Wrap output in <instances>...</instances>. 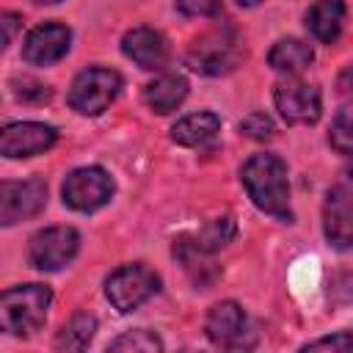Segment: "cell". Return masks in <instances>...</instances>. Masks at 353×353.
Here are the masks:
<instances>
[{
  "mask_svg": "<svg viewBox=\"0 0 353 353\" xmlns=\"http://www.w3.org/2000/svg\"><path fill=\"white\" fill-rule=\"evenodd\" d=\"M121 52L143 72H163L171 61V47H168V39L149 28V25H138V28H130L124 36H121Z\"/></svg>",
  "mask_w": 353,
  "mask_h": 353,
  "instance_id": "obj_11",
  "label": "cell"
},
{
  "mask_svg": "<svg viewBox=\"0 0 353 353\" xmlns=\"http://www.w3.org/2000/svg\"><path fill=\"white\" fill-rule=\"evenodd\" d=\"M312 61H314L312 44H306L303 39H295V36L279 39V41L270 47V52H268L270 69H276V72H281V74H298V72H303Z\"/></svg>",
  "mask_w": 353,
  "mask_h": 353,
  "instance_id": "obj_18",
  "label": "cell"
},
{
  "mask_svg": "<svg viewBox=\"0 0 353 353\" xmlns=\"http://www.w3.org/2000/svg\"><path fill=\"white\" fill-rule=\"evenodd\" d=\"M204 334L210 342L221 345V347H248L251 339H245L251 331H248V320H245V312L237 301H221L215 303L210 312H207V320H204Z\"/></svg>",
  "mask_w": 353,
  "mask_h": 353,
  "instance_id": "obj_13",
  "label": "cell"
},
{
  "mask_svg": "<svg viewBox=\"0 0 353 353\" xmlns=\"http://www.w3.org/2000/svg\"><path fill=\"white\" fill-rule=\"evenodd\" d=\"M97 334V317L91 312H77L55 336V350H85Z\"/></svg>",
  "mask_w": 353,
  "mask_h": 353,
  "instance_id": "obj_19",
  "label": "cell"
},
{
  "mask_svg": "<svg viewBox=\"0 0 353 353\" xmlns=\"http://www.w3.org/2000/svg\"><path fill=\"white\" fill-rule=\"evenodd\" d=\"M240 182L251 199V204L281 221V223H292V207H290V179H287V165L281 157L270 154V152H259L251 154L243 168H240Z\"/></svg>",
  "mask_w": 353,
  "mask_h": 353,
  "instance_id": "obj_1",
  "label": "cell"
},
{
  "mask_svg": "<svg viewBox=\"0 0 353 353\" xmlns=\"http://www.w3.org/2000/svg\"><path fill=\"white\" fill-rule=\"evenodd\" d=\"M188 91H190L188 80L182 74H176V72H168V74H160L152 83H146L141 97H143V105L152 113L165 116V113H174L188 99Z\"/></svg>",
  "mask_w": 353,
  "mask_h": 353,
  "instance_id": "obj_15",
  "label": "cell"
},
{
  "mask_svg": "<svg viewBox=\"0 0 353 353\" xmlns=\"http://www.w3.org/2000/svg\"><path fill=\"white\" fill-rule=\"evenodd\" d=\"M47 207V185L39 176L19 182H0V223L17 226L36 218Z\"/></svg>",
  "mask_w": 353,
  "mask_h": 353,
  "instance_id": "obj_9",
  "label": "cell"
},
{
  "mask_svg": "<svg viewBox=\"0 0 353 353\" xmlns=\"http://www.w3.org/2000/svg\"><path fill=\"white\" fill-rule=\"evenodd\" d=\"M116 193L113 176L102 165H83L66 174L61 185V199L74 212H97Z\"/></svg>",
  "mask_w": 353,
  "mask_h": 353,
  "instance_id": "obj_6",
  "label": "cell"
},
{
  "mask_svg": "<svg viewBox=\"0 0 353 353\" xmlns=\"http://www.w3.org/2000/svg\"><path fill=\"white\" fill-rule=\"evenodd\" d=\"M243 58V44L234 28L218 25L207 33H201L185 52L188 69L207 74V77H221L229 74Z\"/></svg>",
  "mask_w": 353,
  "mask_h": 353,
  "instance_id": "obj_3",
  "label": "cell"
},
{
  "mask_svg": "<svg viewBox=\"0 0 353 353\" xmlns=\"http://www.w3.org/2000/svg\"><path fill=\"white\" fill-rule=\"evenodd\" d=\"M218 132H221V119L210 110H199V113L182 116L171 127V141L179 146H188V149H199V146H207L210 141H215Z\"/></svg>",
  "mask_w": 353,
  "mask_h": 353,
  "instance_id": "obj_17",
  "label": "cell"
},
{
  "mask_svg": "<svg viewBox=\"0 0 353 353\" xmlns=\"http://www.w3.org/2000/svg\"><path fill=\"white\" fill-rule=\"evenodd\" d=\"M11 85H14V97H17L19 102L41 105V102H50V99H52V88L44 85L41 80H33V77H14Z\"/></svg>",
  "mask_w": 353,
  "mask_h": 353,
  "instance_id": "obj_23",
  "label": "cell"
},
{
  "mask_svg": "<svg viewBox=\"0 0 353 353\" xmlns=\"http://www.w3.org/2000/svg\"><path fill=\"white\" fill-rule=\"evenodd\" d=\"M58 141V130L44 121H11L0 127V154L11 160H25L44 154Z\"/></svg>",
  "mask_w": 353,
  "mask_h": 353,
  "instance_id": "obj_10",
  "label": "cell"
},
{
  "mask_svg": "<svg viewBox=\"0 0 353 353\" xmlns=\"http://www.w3.org/2000/svg\"><path fill=\"white\" fill-rule=\"evenodd\" d=\"M19 28H22V17L19 14H14V11H3L0 14V50H6L14 41Z\"/></svg>",
  "mask_w": 353,
  "mask_h": 353,
  "instance_id": "obj_27",
  "label": "cell"
},
{
  "mask_svg": "<svg viewBox=\"0 0 353 353\" xmlns=\"http://www.w3.org/2000/svg\"><path fill=\"white\" fill-rule=\"evenodd\" d=\"M160 290V276L143 265V262H130L116 268L108 279H105V298L110 301V306L121 314L135 312L141 303H146L154 292Z\"/></svg>",
  "mask_w": 353,
  "mask_h": 353,
  "instance_id": "obj_5",
  "label": "cell"
},
{
  "mask_svg": "<svg viewBox=\"0 0 353 353\" xmlns=\"http://www.w3.org/2000/svg\"><path fill=\"white\" fill-rule=\"evenodd\" d=\"M39 3H61V0H39Z\"/></svg>",
  "mask_w": 353,
  "mask_h": 353,
  "instance_id": "obj_29",
  "label": "cell"
},
{
  "mask_svg": "<svg viewBox=\"0 0 353 353\" xmlns=\"http://www.w3.org/2000/svg\"><path fill=\"white\" fill-rule=\"evenodd\" d=\"M328 143L339 154H345V157L350 154V149H353V124H350V108L347 105H342L339 113L334 116L331 130H328Z\"/></svg>",
  "mask_w": 353,
  "mask_h": 353,
  "instance_id": "obj_22",
  "label": "cell"
},
{
  "mask_svg": "<svg viewBox=\"0 0 353 353\" xmlns=\"http://www.w3.org/2000/svg\"><path fill=\"white\" fill-rule=\"evenodd\" d=\"M240 132H243L245 138H251V141H268V138H273L276 127H273V119H270L268 113L254 110V113H248V116L240 121Z\"/></svg>",
  "mask_w": 353,
  "mask_h": 353,
  "instance_id": "obj_24",
  "label": "cell"
},
{
  "mask_svg": "<svg viewBox=\"0 0 353 353\" xmlns=\"http://www.w3.org/2000/svg\"><path fill=\"white\" fill-rule=\"evenodd\" d=\"M234 234H237L234 218H232V215H218V218L207 221V223L190 237V243H193L199 251H204V254H215V251H221L223 245H229Z\"/></svg>",
  "mask_w": 353,
  "mask_h": 353,
  "instance_id": "obj_20",
  "label": "cell"
},
{
  "mask_svg": "<svg viewBox=\"0 0 353 353\" xmlns=\"http://www.w3.org/2000/svg\"><path fill=\"white\" fill-rule=\"evenodd\" d=\"M347 347H350V334L339 331L334 336H320L314 342H306L301 350H347Z\"/></svg>",
  "mask_w": 353,
  "mask_h": 353,
  "instance_id": "obj_26",
  "label": "cell"
},
{
  "mask_svg": "<svg viewBox=\"0 0 353 353\" xmlns=\"http://www.w3.org/2000/svg\"><path fill=\"white\" fill-rule=\"evenodd\" d=\"M262 0H237V6H243V8H254V6H259Z\"/></svg>",
  "mask_w": 353,
  "mask_h": 353,
  "instance_id": "obj_28",
  "label": "cell"
},
{
  "mask_svg": "<svg viewBox=\"0 0 353 353\" xmlns=\"http://www.w3.org/2000/svg\"><path fill=\"white\" fill-rule=\"evenodd\" d=\"M121 85H124V80L116 69L88 66L74 74L66 99H69V108L77 110L80 116H99L116 102Z\"/></svg>",
  "mask_w": 353,
  "mask_h": 353,
  "instance_id": "obj_4",
  "label": "cell"
},
{
  "mask_svg": "<svg viewBox=\"0 0 353 353\" xmlns=\"http://www.w3.org/2000/svg\"><path fill=\"white\" fill-rule=\"evenodd\" d=\"M345 17H347V6L345 0H314L306 11V28L309 33L323 41V44H334L342 36L345 28Z\"/></svg>",
  "mask_w": 353,
  "mask_h": 353,
  "instance_id": "obj_16",
  "label": "cell"
},
{
  "mask_svg": "<svg viewBox=\"0 0 353 353\" xmlns=\"http://www.w3.org/2000/svg\"><path fill=\"white\" fill-rule=\"evenodd\" d=\"M273 105L287 124H314L323 113V99L317 85L295 74H287L273 85Z\"/></svg>",
  "mask_w": 353,
  "mask_h": 353,
  "instance_id": "obj_8",
  "label": "cell"
},
{
  "mask_svg": "<svg viewBox=\"0 0 353 353\" xmlns=\"http://www.w3.org/2000/svg\"><path fill=\"white\" fill-rule=\"evenodd\" d=\"M350 188L347 182L331 185L323 201V232L331 248L347 251L353 243V210H350Z\"/></svg>",
  "mask_w": 353,
  "mask_h": 353,
  "instance_id": "obj_14",
  "label": "cell"
},
{
  "mask_svg": "<svg viewBox=\"0 0 353 353\" xmlns=\"http://www.w3.org/2000/svg\"><path fill=\"white\" fill-rule=\"evenodd\" d=\"M176 11L185 17H215L221 11V0H176Z\"/></svg>",
  "mask_w": 353,
  "mask_h": 353,
  "instance_id": "obj_25",
  "label": "cell"
},
{
  "mask_svg": "<svg viewBox=\"0 0 353 353\" xmlns=\"http://www.w3.org/2000/svg\"><path fill=\"white\" fill-rule=\"evenodd\" d=\"M80 251V234L74 226H47L30 237L28 262L36 270H61L66 268Z\"/></svg>",
  "mask_w": 353,
  "mask_h": 353,
  "instance_id": "obj_7",
  "label": "cell"
},
{
  "mask_svg": "<svg viewBox=\"0 0 353 353\" xmlns=\"http://www.w3.org/2000/svg\"><path fill=\"white\" fill-rule=\"evenodd\" d=\"M72 44V30L63 22H44L28 30L22 41V61L30 66H50L58 63Z\"/></svg>",
  "mask_w": 353,
  "mask_h": 353,
  "instance_id": "obj_12",
  "label": "cell"
},
{
  "mask_svg": "<svg viewBox=\"0 0 353 353\" xmlns=\"http://www.w3.org/2000/svg\"><path fill=\"white\" fill-rule=\"evenodd\" d=\"M52 303L47 284H17L0 292V331L11 336H33Z\"/></svg>",
  "mask_w": 353,
  "mask_h": 353,
  "instance_id": "obj_2",
  "label": "cell"
},
{
  "mask_svg": "<svg viewBox=\"0 0 353 353\" xmlns=\"http://www.w3.org/2000/svg\"><path fill=\"white\" fill-rule=\"evenodd\" d=\"M108 350H141V353H152V350H163V339L154 331L135 328V331H127V334L116 336L108 345Z\"/></svg>",
  "mask_w": 353,
  "mask_h": 353,
  "instance_id": "obj_21",
  "label": "cell"
}]
</instances>
